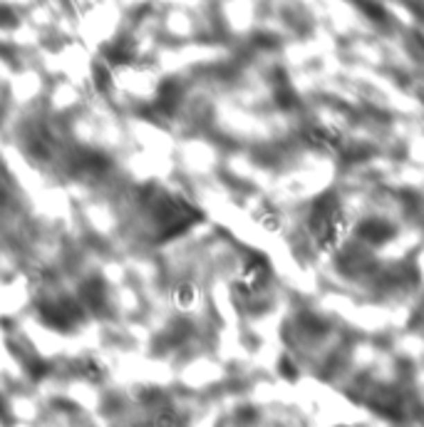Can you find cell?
<instances>
[{
    "label": "cell",
    "mask_w": 424,
    "mask_h": 427,
    "mask_svg": "<svg viewBox=\"0 0 424 427\" xmlns=\"http://www.w3.org/2000/svg\"><path fill=\"white\" fill-rule=\"evenodd\" d=\"M196 301H199V288H196L191 281H182V284L174 288V303H177V308H182V311L194 308Z\"/></svg>",
    "instance_id": "obj_1"
},
{
    "label": "cell",
    "mask_w": 424,
    "mask_h": 427,
    "mask_svg": "<svg viewBox=\"0 0 424 427\" xmlns=\"http://www.w3.org/2000/svg\"><path fill=\"white\" fill-rule=\"evenodd\" d=\"M141 427H177V417L171 415L169 410H161V412H157L152 420H147Z\"/></svg>",
    "instance_id": "obj_2"
}]
</instances>
